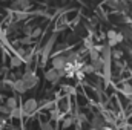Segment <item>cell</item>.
I'll use <instances>...</instances> for the list:
<instances>
[{
	"label": "cell",
	"mask_w": 132,
	"mask_h": 130,
	"mask_svg": "<svg viewBox=\"0 0 132 130\" xmlns=\"http://www.w3.org/2000/svg\"><path fill=\"white\" fill-rule=\"evenodd\" d=\"M63 77H65V70H57V69H54V67H51V69H48V70L45 72V78H46V81H49L51 84H57Z\"/></svg>",
	"instance_id": "cell-1"
},
{
	"label": "cell",
	"mask_w": 132,
	"mask_h": 130,
	"mask_svg": "<svg viewBox=\"0 0 132 130\" xmlns=\"http://www.w3.org/2000/svg\"><path fill=\"white\" fill-rule=\"evenodd\" d=\"M106 37H108V44H109L111 48L115 46V44H118V43H121V41L125 40L123 34L117 32V31H114V29H109L108 34H106Z\"/></svg>",
	"instance_id": "cell-2"
},
{
	"label": "cell",
	"mask_w": 132,
	"mask_h": 130,
	"mask_svg": "<svg viewBox=\"0 0 132 130\" xmlns=\"http://www.w3.org/2000/svg\"><path fill=\"white\" fill-rule=\"evenodd\" d=\"M66 66H68V55L65 54H57L54 58H52V67L57 69V70H65Z\"/></svg>",
	"instance_id": "cell-3"
},
{
	"label": "cell",
	"mask_w": 132,
	"mask_h": 130,
	"mask_svg": "<svg viewBox=\"0 0 132 130\" xmlns=\"http://www.w3.org/2000/svg\"><path fill=\"white\" fill-rule=\"evenodd\" d=\"M37 109H38L37 99H35V98H29V99L25 101V104H23V107H22V113H23V115H32Z\"/></svg>",
	"instance_id": "cell-4"
},
{
	"label": "cell",
	"mask_w": 132,
	"mask_h": 130,
	"mask_svg": "<svg viewBox=\"0 0 132 130\" xmlns=\"http://www.w3.org/2000/svg\"><path fill=\"white\" fill-rule=\"evenodd\" d=\"M22 78L25 80V83H26L28 89H32L34 86H37V84H38V77L34 73L32 70H29V69H26V72L23 73V77H22Z\"/></svg>",
	"instance_id": "cell-5"
},
{
	"label": "cell",
	"mask_w": 132,
	"mask_h": 130,
	"mask_svg": "<svg viewBox=\"0 0 132 130\" xmlns=\"http://www.w3.org/2000/svg\"><path fill=\"white\" fill-rule=\"evenodd\" d=\"M15 92H19V94H25L26 90H28V86H26V83H25V80L23 78H19V80H15L14 81V87H12Z\"/></svg>",
	"instance_id": "cell-6"
},
{
	"label": "cell",
	"mask_w": 132,
	"mask_h": 130,
	"mask_svg": "<svg viewBox=\"0 0 132 130\" xmlns=\"http://www.w3.org/2000/svg\"><path fill=\"white\" fill-rule=\"evenodd\" d=\"M22 63H23V60H22L19 55H12V57H11V60H9V64H11V67H12V69L20 67V66H22Z\"/></svg>",
	"instance_id": "cell-7"
},
{
	"label": "cell",
	"mask_w": 132,
	"mask_h": 130,
	"mask_svg": "<svg viewBox=\"0 0 132 130\" xmlns=\"http://www.w3.org/2000/svg\"><path fill=\"white\" fill-rule=\"evenodd\" d=\"M5 104H6V106L11 109V112H12V110H15V109H17V98H15V97H9L6 101H5Z\"/></svg>",
	"instance_id": "cell-8"
},
{
	"label": "cell",
	"mask_w": 132,
	"mask_h": 130,
	"mask_svg": "<svg viewBox=\"0 0 132 130\" xmlns=\"http://www.w3.org/2000/svg\"><path fill=\"white\" fill-rule=\"evenodd\" d=\"M74 121H75V119H74L72 116H68V118H65V119H63V123H62V127H63V129H69V127L74 124Z\"/></svg>",
	"instance_id": "cell-9"
},
{
	"label": "cell",
	"mask_w": 132,
	"mask_h": 130,
	"mask_svg": "<svg viewBox=\"0 0 132 130\" xmlns=\"http://www.w3.org/2000/svg\"><path fill=\"white\" fill-rule=\"evenodd\" d=\"M121 92H123L126 97H131L132 95V84H125L123 89H121Z\"/></svg>",
	"instance_id": "cell-10"
},
{
	"label": "cell",
	"mask_w": 132,
	"mask_h": 130,
	"mask_svg": "<svg viewBox=\"0 0 132 130\" xmlns=\"http://www.w3.org/2000/svg\"><path fill=\"white\" fill-rule=\"evenodd\" d=\"M40 129L42 130H54V126L49 121H45V123H40Z\"/></svg>",
	"instance_id": "cell-11"
},
{
	"label": "cell",
	"mask_w": 132,
	"mask_h": 130,
	"mask_svg": "<svg viewBox=\"0 0 132 130\" xmlns=\"http://www.w3.org/2000/svg\"><path fill=\"white\" fill-rule=\"evenodd\" d=\"M40 35H42V28L35 26V28L32 29V34H31V38H32V40H34V38H38Z\"/></svg>",
	"instance_id": "cell-12"
},
{
	"label": "cell",
	"mask_w": 132,
	"mask_h": 130,
	"mask_svg": "<svg viewBox=\"0 0 132 130\" xmlns=\"http://www.w3.org/2000/svg\"><path fill=\"white\" fill-rule=\"evenodd\" d=\"M81 70H83L86 75H88V73H94V72H95V70H94V66H92V64H85Z\"/></svg>",
	"instance_id": "cell-13"
},
{
	"label": "cell",
	"mask_w": 132,
	"mask_h": 130,
	"mask_svg": "<svg viewBox=\"0 0 132 130\" xmlns=\"http://www.w3.org/2000/svg\"><path fill=\"white\" fill-rule=\"evenodd\" d=\"M112 57H114L115 60H120V58L123 57V51H115V52H112Z\"/></svg>",
	"instance_id": "cell-14"
}]
</instances>
